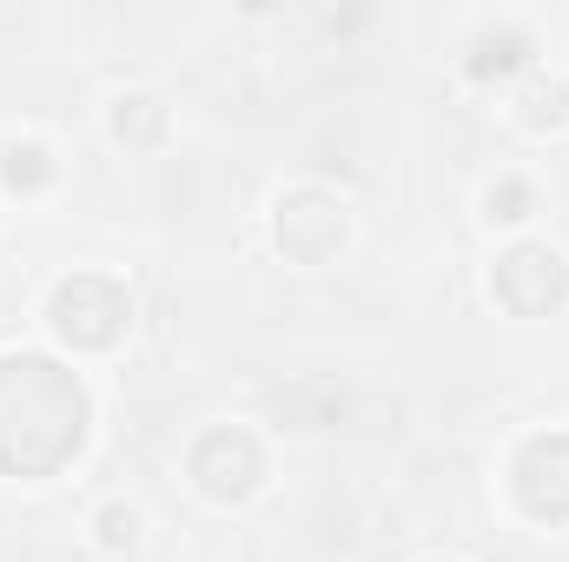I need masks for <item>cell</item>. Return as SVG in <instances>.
<instances>
[{"label":"cell","instance_id":"277c9868","mask_svg":"<svg viewBox=\"0 0 569 562\" xmlns=\"http://www.w3.org/2000/svg\"><path fill=\"white\" fill-rule=\"evenodd\" d=\"M192 476L212 490V496H246L259 476H266V456H259V443L246 436V430H212V436H199V450H192Z\"/></svg>","mask_w":569,"mask_h":562},{"label":"cell","instance_id":"6da1fadb","mask_svg":"<svg viewBox=\"0 0 569 562\" xmlns=\"http://www.w3.org/2000/svg\"><path fill=\"white\" fill-rule=\"evenodd\" d=\"M87 436V398L53 358H0V470L47 476Z\"/></svg>","mask_w":569,"mask_h":562},{"label":"cell","instance_id":"5b68a950","mask_svg":"<svg viewBox=\"0 0 569 562\" xmlns=\"http://www.w3.org/2000/svg\"><path fill=\"white\" fill-rule=\"evenodd\" d=\"M517 496L530 516H569V436H537L517 456Z\"/></svg>","mask_w":569,"mask_h":562},{"label":"cell","instance_id":"ba28073f","mask_svg":"<svg viewBox=\"0 0 569 562\" xmlns=\"http://www.w3.org/2000/svg\"><path fill=\"white\" fill-rule=\"evenodd\" d=\"M113 133H120V140H127V133H133V140H152V133H159V107H152V100H120Z\"/></svg>","mask_w":569,"mask_h":562},{"label":"cell","instance_id":"8992f818","mask_svg":"<svg viewBox=\"0 0 569 562\" xmlns=\"http://www.w3.org/2000/svg\"><path fill=\"white\" fill-rule=\"evenodd\" d=\"M338 239H345V219H338V205H325V199H291L279 212V245L291 259H305V265H318L325 252H338Z\"/></svg>","mask_w":569,"mask_h":562},{"label":"cell","instance_id":"3957f363","mask_svg":"<svg viewBox=\"0 0 569 562\" xmlns=\"http://www.w3.org/2000/svg\"><path fill=\"white\" fill-rule=\"evenodd\" d=\"M490 284H497V298L517 318H543V311L563 304V259L550 245H517V252L497 259V279Z\"/></svg>","mask_w":569,"mask_h":562},{"label":"cell","instance_id":"52a82bcc","mask_svg":"<svg viewBox=\"0 0 569 562\" xmlns=\"http://www.w3.org/2000/svg\"><path fill=\"white\" fill-rule=\"evenodd\" d=\"M0 172H7V185H47L53 165H47L40 145H7V165H0Z\"/></svg>","mask_w":569,"mask_h":562},{"label":"cell","instance_id":"30bf717a","mask_svg":"<svg viewBox=\"0 0 569 562\" xmlns=\"http://www.w3.org/2000/svg\"><path fill=\"white\" fill-rule=\"evenodd\" d=\"M100 530H107V550L133 543V516H127V510H107V516H100Z\"/></svg>","mask_w":569,"mask_h":562},{"label":"cell","instance_id":"7a4b0ae2","mask_svg":"<svg viewBox=\"0 0 569 562\" xmlns=\"http://www.w3.org/2000/svg\"><path fill=\"white\" fill-rule=\"evenodd\" d=\"M120 324H127V291L120 284L80 272V279H67L53 291V331L60 338H73V344H113Z\"/></svg>","mask_w":569,"mask_h":562},{"label":"cell","instance_id":"9c48e42d","mask_svg":"<svg viewBox=\"0 0 569 562\" xmlns=\"http://www.w3.org/2000/svg\"><path fill=\"white\" fill-rule=\"evenodd\" d=\"M523 205H530V192H523L517 179H503V185L490 192V212H497V219H523Z\"/></svg>","mask_w":569,"mask_h":562}]
</instances>
